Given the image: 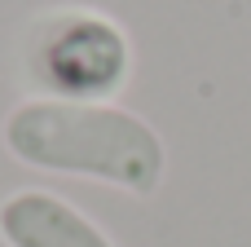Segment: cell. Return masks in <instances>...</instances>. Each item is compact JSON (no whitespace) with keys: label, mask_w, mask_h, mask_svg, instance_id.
Wrapping results in <instances>:
<instances>
[{"label":"cell","mask_w":251,"mask_h":247,"mask_svg":"<svg viewBox=\"0 0 251 247\" xmlns=\"http://www.w3.org/2000/svg\"><path fill=\"white\" fill-rule=\"evenodd\" d=\"M0 146L22 168L101 181L132 199H154L168 181L163 133L119 102L18 97L0 119Z\"/></svg>","instance_id":"1"},{"label":"cell","mask_w":251,"mask_h":247,"mask_svg":"<svg viewBox=\"0 0 251 247\" xmlns=\"http://www.w3.org/2000/svg\"><path fill=\"white\" fill-rule=\"evenodd\" d=\"M13 71L26 97L119 102L137 75V44L128 27L97 4H53L22 22Z\"/></svg>","instance_id":"2"},{"label":"cell","mask_w":251,"mask_h":247,"mask_svg":"<svg viewBox=\"0 0 251 247\" xmlns=\"http://www.w3.org/2000/svg\"><path fill=\"white\" fill-rule=\"evenodd\" d=\"M4 247H119L79 203L44 186H22L0 199Z\"/></svg>","instance_id":"3"}]
</instances>
